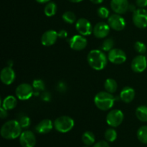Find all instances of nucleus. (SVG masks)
Wrapping results in <instances>:
<instances>
[{"mask_svg": "<svg viewBox=\"0 0 147 147\" xmlns=\"http://www.w3.org/2000/svg\"><path fill=\"white\" fill-rule=\"evenodd\" d=\"M22 128L18 121L10 120L2 125L0 134L2 138L7 140H12L20 137Z\"/></svg>", "mask_w": 147, "mask_h": 147, "instance_id": "f257e3e1", "label": "nucleus"}, {"mask_svg": "<svg viewBox=\"0 0 147 147\" xmlns=\"http://www.w3.org/2000/svg\"><path fill=\"white\" fill-rule=\"evenodd\" d=\"M108 57L102 50H92L88 54L87 61L89 65L96 70L105 68L108 63Z\"/></svg>", "mask_w": 147, "mask_h": 147, "instance_id": "f03ea898", "label": "nucleus"}, {"mask_svg": "<svg viewBox=\"0 0 147 147\" xmlns=\"http://www.w3.org/2000/svg\"><path fill=\"white\" fill-rule=\"evenodd\" d=\"M94 103L98 109L106 111L113 107L115 103V98L112 93L107 91H100L95 96Z\"/></svg>", "mask_w": 147, "mask_h": 147, "instance_id": "7ed1b4c3", "label": "nucleus"}, {"mask_svg": "<svg viewBox=\"0 0 147 147\" xmlns=\"http://www.w3.org/2000/svg\"><path fill=\"white\" fill-rule=\"evenodd\" d=\"M75 122L72 118L67 116H60L54 121V127L58 132L67 133L74 127Z\"/></svg>", "mask_w": 147, "mask_h": 147, "instance_id": "20e7f679", "label": "nucleus"}, {"mask_svg": "<svg viewBox=\"0 0 147 147\" xmlns=\"http://www.w3.org/2000/svg\"><path fill=\"white\" fill-rule=\"evenodd\" d=\"M132 20L134 25L140 29L147 27V10L144 8L137 9L133 13Z\"/></svg>", "mask_w": 147, "mask_h": 147, "instance_id": "39448f33", "label": "nucleus"}, {"mask_svg": "<svg viewBox=\"0 0 147 147\" xmlns=\"http://www.w3.org/2000/svg\"><path fill=\"white\" fill-rule=\"evenodd\" d=\"M124 116L123 112L119 109H113L109 111L106 116V122L111 127H118L123 122Z\"/></svg>", "mask_w": 147, "mask_h": 147, "instance_id": "423d86ee", "label": "nucleus"}, {"mask_svg": "<svg viewBox=\"0 0 147 147\" xmlns=\"http://www.w3.org/2000/svg\"><path fill=\"white\" fill-rule=\"evenodd\" d=\"M34 93V88L32 86L28 83H22L19 85L15 90V94L17 98L21 100H26L30 99Z\"/></svg>", "mask_w": 147, "mask_h": 147, "instance_id": "0eeeda50", "label": "nucleus"}, {"mask_svg": "<svg viewBox=\"0 0 147 147\" xmlns=\"http://www.w3.org/2000/svg\"><path fill=\"white\" fill-rule=\"evenodd\" d=\"M108 59L111 63L120 65L126 60V55L124 51L119 48H113L109 52Z\"/></svg>", "mask_w": 147, "mask_h": 147, "instance_id": "6e6552de", "label": "nucleus"}, {"mask_svg": "<svg viewBox=\"0 0 147 147\" xmlns=\"http://www.w3.org/2000/svg\"><path fill=\"white\" fill-rule=\"evenodd\" d=\"M108 24L110 27L116 31H121L126 27V21L124 18L119 14H113L108 18Z\"/></svg>", "mask_w": 147, "mask_h": 147, "instance_id": "1a4fd4ad", "label": "nucleus"}, {"mask_svg": "<svg viewBox=\"0 0 147 147\" xmlns=\"http://www.w3.org/2000/svg\"><path fill=\"white\" fill-rule=\"evenodd\" d=\"M70 48L76 51H80L84 50L88 44V41L85 36L81 34L74 35L68 40Z\"/></svg>", "mask_w": 147, "mask_h": 147, "instance_id": "9d476101", "label": "nucleus"}, {"mask_svg": "<svg viewBox=\"0 0 147 147\" xmlns=\"http://www.w3.org/2000/svg\"><path fill=\"white\" fill-rule=\"evenodd\" d=\"M76 29L83 36H88L93 32V27L90 22L85 18H80L76 22Z\"/></svg>", "mask_w": 147, "mask_h": 147, "instance_id": "9b49d317", "label": "nucleus"}, {"mask_svg": "<svg viewBox=\"0 0 147 147\" xmlns=\"http://www.w3.org/2000/svg\"><path fill=\"white\" fill-rule=\"evenodd\" d=\"M20 143L22 147H34L36 144V137L31 131H24L20 136Z\"/></svg>", "mask_w": 147, "mask_h": 147, "instance_id": "f8f14e48", "label": "nucleus"}, {"mask_svg": "<svg viewBox=\"0 0 147 147\" xmlns=\"http://www.w3.org/2000/svg\"><path fill=\"white\" fill-rule=\"evenodd\" d=\"M131 67L135 73H142L146 70L147 67L146 57L143 55L136 56L132 60Z\"/></svg>", "mask_w": 147, "mask_h": 147, "instance_id": "ddd939ff", "label": "nucleus"}, {"mask_svg": "<svg viewBox=\"0 0 147 147\" xmlns=\"http://www.w3.org/2000/svg\"><path fill=\"white\" fill-rule=\"evenodd\" d=\"M129 1L128 0H111V7L115 13L123 14L129 11Z\"/></svg>", "mask_w": 147, "mask_h": 147, "instance_id": "4468645a", "label": "nucleus"}, {"mask_svg": "<svg viewBox=\"0 0 147 147\" xmlns=\"http://www.w3.org/2000/svg\"><path fill=\"white\" fill-rule=\"evenodd\" d=\"M110 28L109 24L105 22H98L93 27V33L96 38L103 39L109 35Z\"/></svg>", "mask_w": 147, "mask_h": 147, "instance_id": "2eb2a0df", "label": "nucleus"}, {"mask_svg": "<svg viewBox=\"0 0 147 147\" xmlns=\"http://www.w3.org/2000/svg\"><path fill=\"white\" fill-rule=\"evenodd\" d=\"M15 73L11 67H5L1 70L0 73L1 81L5 85H10L15 80Z\"/></svg>", "mask_w": 147, "mask_h": 147, "instance_id": "dca6fc26", "label": "nucleus"}, {"mask_svg": "<svg viewBox=\"0 0 147 147\" xmlns=\"http://www.w3.org/2000/svg\"><path fill=\"white\" fill-rule=\"evenodd\" d=\"M58 37V34L55 30H47L45 32L41 37V42L44 46H52L56 42Z\"/></svg>", "mask_w": 147, "mask_h": 147, "instance_id": "f3484780", "label": "nucleus"}, {"mask_svg": "<svg viewBox=\"0 0 147 147\" xmlns=\"http://www.w3.org/2000/svg\"><path fill=\"white\" fill-rule=\"evenodd\" d=\"M54 123L50 119H43L39 122L35 126V131L37 133L40 134H45L52 131Z\"/></svg>", "mask_w": 147, "mask_h": 147, "instance_id": "a211bd4d", "label": "nucleus"}, {"mask_svg": "<svg viewBox=\"0 0 147 147\" xmlns=\"http://www.w3.org/2000/svg\"><path fill=\"white\" fill-rule=\"evenodd\" d=\"M135 97V91L132 88L126 86L121 90L120 93V98L123 102L129 103L134 100Z\"/></svg>", "mask_w": 147, "mask_h": 147, "instance_id": "6ab92c4d", "label": "nucleus"}, {"mask_svg": "<svg viewBox=\"0 0 147 147\" xmlns=\"http://www.w3.org/2000/svg\"><path fill=\"white\" fill-rule=\"evenodd\" d=\"M17 105V100L16 97L13 96H8L4 99L1 103V106L6 110L14 109Z\"/></svg>", "mask_w": 147, "mask_h": 147, "instance_id": "aec40b11", "label": "nucleus"}, {"mask_svg": "<svg viewBox=\"0 0 147 147\" xmlns=\"http://www.w3.org/2000/svg\"><path fill=\"white\" fill-rule=\"evenodd\" d=\"M82 141L86 146H91V145L94 144L95 141H96L95 135L93 134V132L87 131L83 133V136H82Z\"/></svg>", "mask_w": 147, "mask_h": 147, "instance_id": "412c9836", "label": "nucleus"}, {"mask_svg": "<svg viewBox=\"0 0 147 147\" xmlns=\"http://www.w3.org/2000/svg\"><path fill=\"white\" fill-rule=\"evenodd\" d=\"M104 88L106 91L110 93H113L117 90L118 85L115 80L112 78H108L104 83Z\"/></svg>", "mask_w": 147, "mask_h": 147, "instance_id": "4be33fe9", "label": "nucleus"}, {"mask_svg": "<svg viewBox=\"0 0 147 147\" xmlns=\"http://www.w3.org/2000/svg\"><path fill=\"white\" fill-rule=\"evenodd\" d=\"M57 12V5L53 1H49L47 3L44 9V13L47 17H53Z\"/></svg>", "mask_w": 147, "mask_h": 147, "instance_id": "5701e85b", "label": "nucleus"}, {"mask_svg": "<svg viewBox=\"0 0 147 147\" xmlns=\"http://www.w3.org/2000/svg\"><path fill=\"white\" fill-rule=\"evenodd\" d=\"M136 116L139 121L147 122V106H140L136 109Z\"/></svg>", "mask_w": 147, "mask_h": 147, "instance_id": "b1692460", "label": "nucleus"}, {"mask_svg": "<svg viewBox=\"0 0 147 147\" xmlns=\"http://www.w3.org/2000/svg\"><path fill=\"white\" fill-rule=\"evenodd\" d=\"M136 134L139 142L147 144V126H143L139 128Z\"/></svg>", "mask_w": 147, "mask_h": 147, "instance_id": "393cba45", "label": "nucleus"}, {"mask_svg": "<svg viewBox=\"0 0 147 147\" xmlns=\"http://www.w3.org/2000/svg\"><path fill=\"white\" fill-rule=\"evenodd\" d=\"M104 137L109 142H113L117 139V132L113 129H108L105 131Z\"/></svg>", "mask_w": 147, "mask_h": 147, "instance_id": "a878e982", "label": "nucleus"}, {"mask_svg": "<svg viewBox=\"0 0 147 147\" xmlns=\"http://www.w3.org/2000/svg\"><path fill=\"white\" fill-rule=\"evenodd\" d=\"M62 18L64 20L65 22L67 23V24H73L76 20V14L70 11H67L63 14Z\"/></svg>", "mask_w": 147, "mask_h": 147, "instance_id": "bb28decb", "label": "nucleus"}, {"mask_svg": "<svg viewBox=\"0 0 147 147\" xmlns=\"http://www.w3.org/2000/svg\"><path fill=\"white\" fill-rule=\"evenodd\" d=\"M113 45H114V41L112 38H107L103 40L102 45L100 47L101 50L105 52H109L113 49Z\"/></svg>", "mask_w": 147, "mask_h": 147, "instance_id": "cd10ccee", "label": "nucleus"}, {"mask_svg": "<svg viewBox=\"0 0 147 147\" xmlns=\"http://www.w3.org/2000/svg\"><path fill=\"white\" fill-rule=\"evenodd\" d=\"M32 87L35 91H42L45 90V86L44 82L40 79H37V80H34L32 83Z\"/></svg>", "mask_w": 147, "mask_h": 147, "instance_id": "c85d7f7f", "label": "nucleus"}, {"mask_svg": "<svg viewBox=\"0 0 147 147\" xmlns=\"http://www.w3.org/2000/svg\"><path fill=\"white\" fill-rule=\"evenodd\" d=\"M18 121L22 129H27L31 123L30 119L27 116H22L21 117H20Z\"/></svg>", "mask_w": 147, "mask_h": 147, "instance_id": "c756f323", "label": "nucleus"}, {"mask_svg": "<svg viewBox=\"0 0 147 147\" xmlns=\"http://www.w3.org/2000/svg\"><path fill=\"white\" fill-rule=\"evenodd\" d=\"M97 14L99 16V17L102 19H106L109 17V14H110V11H109V9L106 8V7H100L98 9Z\"/></svg>", "mask_w": 147, "mask_h": 147, "instance_id": "7c9ffc66", "label": "nucleus"}, {"mask_svg": "<svg viewBox=\"0 0 147 147\" xmlns=\"http://www.w3.org/2000/svg\"><path fill=\"white\" fill-rule=\"evenodd\" d=\"M134 49L137 53L140 54H144L146 52V46L144 42L137 41L134 44Z\"/></svg>", "mask_w": 147, "mask_h": 147, "instance_id": "2f4dec72", "label": "nucleus"}, {"mask_svg": "<svg viewBox=\"0 0 147 147\" xmlns=\"http://www.w3.org/2000/svg\"><path fill=\"white\" fill-rule=\"evenodd\" d=\"M93 147H110L109 144L106 141H99L97 143L95 144Z\"/></svg>", "mask_w": 147, "mask_h": 147, "instance_id": "473e14b6", "label": "nucleus"}, {"mask_svg": "<svg viewBox=\"0 0 147 147\" xmlns=\"http://www.w3.org/2000/svg\"><path fill=\"white\" fill-rule=\"evenodd\" d=\"M136 4L140 8H144L147 6V0H136Z\"/></svg>", "mask_w": 147, "mask_h": 147, "instance_id": "72a5a7b5", "label": "nucleus"}, {"mask_svg": "<svg viewBox=\"0 0 147 147\" xmlns=\"http://www.w3.org/2000/svg\"><path fill=\"white\" fill-rule=\"evenodd\" d=\"M58 34V37L60 39H65L67 37V32L66 30H61L57 32Z\"/></svg>", "mask_w": 147, "mask_h": 147, "instance_id": "f704fd0d", "label": "nucleus"}, {"mask_svg": "<svg viewBox=\"0 0 147 147\" xmlns=\"http://www.w3.org/2000/svg\"><path fill=\"white\" fill-rule=\"evenodd\" d=\"M50 98H51V97H50V95L48 92H44L42 94V99L45 101H49Z\"/></svg>", "mask_w": 147, "mask_h": 147, "instance_id": "c9c22d12", "label": "nucleus"}, {"mask_svg": "<svg viewBox=\"0 0 147 147\" xmlns=\"http://www.w3.org/2000/svg\"><path fill=\"white\" fill-rule=\"evenodd\" d=\"M7 110H6V109H4V108L1 106V109H0V117H1V119H4V118H6L7 116Z\"/></svg>", "mask_w": 147, "mask_h": 147, "instance_id": "e433bc0d", "label": "nucleus"}, {"mask_svg": "<svg viewBox=\"0 0 147 147\" xmlns=\"http://www.w3.org/2000/svg\"><path fill=\"white\" fill-rule=\"evenodd\" d=\"M57 88H58L59 91H64L66 90V86L63 83H59L57 85Z\"/></svg>", "mask_w": 147, "mask_h": 147, "instance_id": "4c0bfd02", "label": "nucleus"}, {"mask_svg": "<svg viewBox=\"0 0 147 147\" xmlns=\"http://www.w3.org/2000/svg\"><path fill=\"white\" fill-rule=\"evenodd\" d=\"M129 10L130 11H133V12H134L136 10V7H135L134 5H133V4H129Z\"/></svg>", "mask_w": 147, "mask_h": 147, "instance_id": "58836bf2", "label": "nucleus"}, {"mask_svg": "<svg viewBox=\"0 0 147 147\" xmlns=\"http://www.w3.org/2000/svg\"><path fill=\"white\" fill-rule=\"evenodd\" d=\"M90 1L95 4H101V3L103 1V0H90Z\"/></svg>", "mask_w": 147, "mask_h": 147, "instance_id": "ea45409f", "label": "nucleus"}, {"mask_svg": "<svg viewBox=\"0 0 147 147\" xmlns=\"http://www.w3.org/2000/svg\"><path fill=\"white\" fill-rule=\"evenodd\" d=\"M35 1H37V2L40 3V4H45V3L49 2L50 0H35Z\"/></svg>", "mask_w": 147, "mask_h": 147, "instance_id": "a19ab883", "label": "nucleus"}, {"mask_svg": "<svg viewBox=\"0 0 147 147\" xmlns=\"http://www.w3.org/2000/svg\"><path fill=\"white\" fill-rule=\"evenodd\" d=\"M70 2H73V3H79V2H81L83 0H69Z\"/></svg>", "mask_w": 147, "mask_h": 147, "instance_id": "79ce46f5", "label": "nucleus"}, {"mask_svg": "<svg viewBox=\"0 0 147 147\" xmlns=\"http://www.w3.org/2000/svg\"><path fill=\"white\" fill-rule=\"evenodd\" d=\"M83 147H90V146H86H86H83Z\"/></svg>", "mask_w": 147, "mask_h": 147, "instance_id": "37998d69", "label": "nucleus"}, {"mask_svg": "<svg viewBox=\"0 0 147 147\" xmlns=\"http://www.w3.org/2000/svg\"><path fill=\"white\" fill-rule=\"evenodd\" d=\"M146 106H147V105H146Z\"/></svg>", "mask_w": 147, "mask_h": 147, "instance_id": "c03bdc74", "label": "nucleus"}]
</instances>
